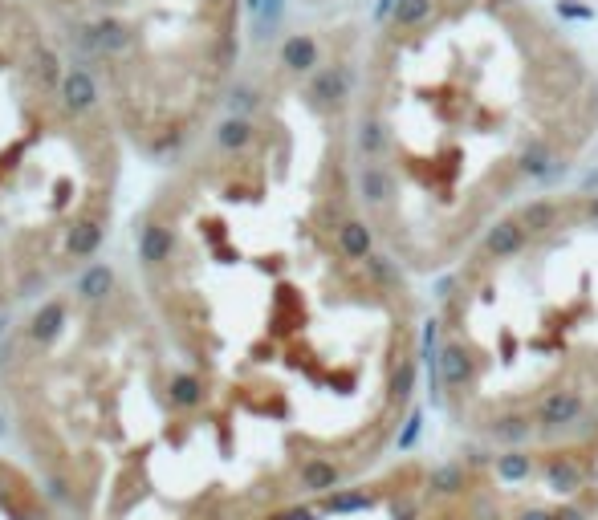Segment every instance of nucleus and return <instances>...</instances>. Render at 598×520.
Masks as SVG:
<instances>
[{"label": "nucleus", "mask_w": 598, "mask_h": 520, "mask_svg": "<svg viewBox=\"0 0 598 520\" xmlns=\"http://www.w3.org/2000/svg\"><path fill=\"white\" fill-rule=\"evenodd\" d=\"M363 216L411 277H448L598 155V53L550 0H383L346 53Z\"/></svg>", "instance_id": "nucleus-2"}, {"label": "nucleus", "mask_w": 598, "mask_h": 520, "mask_svg": "<svg viewBox=\"0 0 598 520\" xmlns=\"http://www.w3.org/2000/svg\"><path fill=\"white\" fill-rule=\"evenodd\" d=\"M281 520H542L525 484L489 455L460 451L448 468L391 464L363 488Z\"/></svg>", "instance_id": "nucleus-6"}, {"label": "nucleus", "mask_w": 598, "mask_h": 520, "mask_svg": "<svg viewBox=\"0 0 598 520\" xmlns=\"http://www.w3.org/2000/svg\"><path fill=\"white\" fill-rule=\"evenodd\" d=\"M0 520H66L45 480L9 451H0Z\"/></svg>", "instance_id": "nucleus-7"}, {"label": "nucleus", "mask_w": 598, "mask_h": 520, "mask_svg": "<svg viewBox=\"0 0 598 520\" xmlns=\"http://www.w3.org/2000/svg\"><path fill=\"white\" fill-rule=\"evenodd\" d=\"M98 82L135 159L188 155L245 78L249 0H33Z\"/></svg>", "instance_id": "nucleus-5"}, {"label": "nucleus", "mask_w": 598, "mask_h": 520, "mask_svg": "<svg viewBox=\"0 0 598 520\" xmlns=\"http://www.w3.org/2000/svg\"><path fill=\"white\" fill-rule=\"evenodd\" d=\"M428 399L460 451L598 447V175L529 204L440 277Z\"/></svg>", "instance_id": "nucleus-3"}, {"label": "nucleus", "mask_w": 598, "mask_h": 520, "mask_svg": "<svg viewBox=\"0 0 598 520\" xmlns=\"http://www.w3.org/2000/svg\"><path fill=\"white\" fill-rule=\"evenodd\" d=\"M346 53L281 45L118 240L155 321L179 520H281L363 488L428 395L424 301L350 175Z\"/></svg>", "instance_id": "nucleus-1"}, {"label": "nucleus", "mask_w": 598, "mask_h": 520, "mask_svg": "<svg viewBox=\"0 0 598 520\" xmlns=\"http://www.w3.org/2000/svg\"><path fill=\"white\" fill-rule=\"evenodd\" d=\"M131 147L33 0H0V342L118 244Z\"/></svg>", "instance_id": "nucleus-4"}]
</instances>
